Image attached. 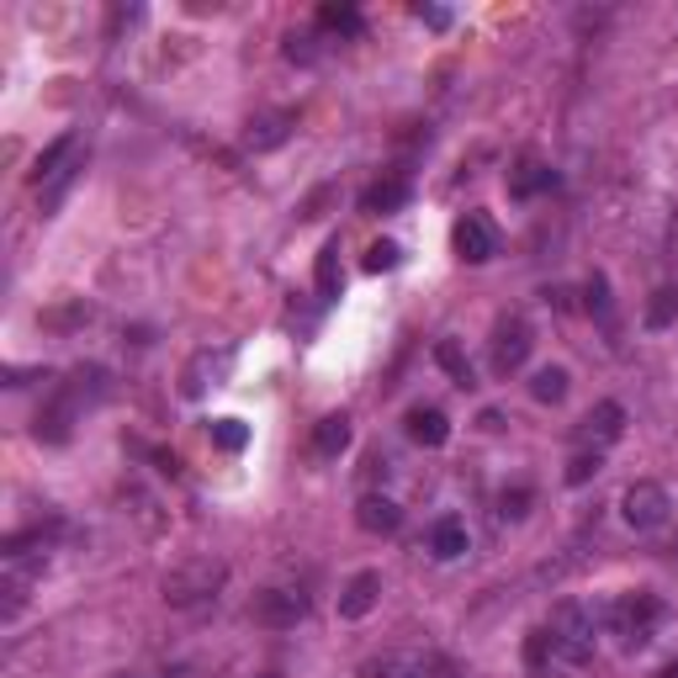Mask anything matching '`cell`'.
Returning <instances> with one entry per match:
<instances>
[{"label": "cell", "mask_w": 678, "mask_h": 678, "mask_svg": "<svg viewBox=\"0 0 678 678\" xmlns=\"http://www.w3.org/2000/svg\"><path fill=\"white\" fill-rule=\"evenodd\" d=\"M530 398L535 403H562L567 398V371H562V366H541V371L530 377Z\"/></svg>", "instance_id": "22"}, {"label": "cell", "mask_w": 678, "mask_h": 678, "mask_svg": "<svg viewBox=\"0 0 678 678\" xmlns=\"http://www.w3.org/2000/svg\"><path fill=\"white\" fill-rule=\"evenodd\" d=\"M350 451V419L345 414H329L313 424V456L319 461H334V456H345Z\"/></svg>", "instance_id": "17"}, {"label": "cell", "mask_w": 678, "mask_h": 678, "mask_svg": "<svg viewBox=\"0 0 678 678\" xmlns=\"http://www.w3.org/2000/svg\"><path fill=\"white\" fill-rule=\"evenodd\" d=\"M260 678H281V674H260Z\"/></svg>", "instance_id": "38"}, {"label": "cell", "mask_w": 678, "mask_h": 678, "mask_svg": "<svg viewBox=\"0 0 678 678\" xmlns=\"http://www.w3.org/2000/svg\"><path fill=\"white\" fill-rule=\"evenodd\" d=\"M641 323H646V329H668V323H678V286H663V292H652V303H646Z\"/></svg>", "instance_id": "23"}, {"label": "cell", "mask_w": 678, "mask_h": 678, "mask_svg": "<svg viewBox=\"0 0 678 678\" xmlns=\"http://www.w3.org/2000/svg\"><path fill=\"white\" fill-rule=\"evenodd\" d=\"M594 472H599V451H578V456H572V467H567V482L578 488V482H589Z\"/></svg>", "instance_id": "30"}, {"label": "cell", "mask_w": 678, "mask_h": 678, "mask_svg": "<svg viewBox=\"0 0 678 678\" xmlns=\"http://www.w3.org/2000/svg\"><path fill=\"white\" fill-rule=\"evenodd\" d=\"M430 552H435L440 562H456L461 557V552H467V525H461V519H435V525H430Z\"/></svg>", "instance_id": "20"}, {"label": "cell", "mask_w": 678, "mask_h": 678, "mask_svg": "<svg viewBox=\"0 0 678 678\" xmlns=\"http://www.w3.org/2000/svg\"><path fill=\"white\" fill-rule=\"evenodd\" d=\"M398 260H403V249L393 239H377L366 249V271H398Z\"/></svg>", "instance_id": "26"}, {"label": "cell", "mask_w": 678, "mask_h": 678, "mask_svg": "<svg viewBox=\"0 0 678 678\" xmlns=\"http://www.w3.org/2000/svg\"><path fill=\"white\" fill-rule=\"evenodd\" d=\"M589 313L609 323V281H604V276L589 281Z\"/></svg>", "instance_id": "31"}, {"label": "cell", "mask_w": 678, "mask_h": 678, "mask_svg": "<svg viewBox=\"0 0 678 678\" xmlns=\"http://www.w3.org/2000/svg\"><path fill=\"white\" fill-rule=\"evenodd\" d=\"M657 615H663V604L652 594H626L609 604V626H615V637L626 641V646H646L652 641V626H657Z\"/></svg>", "instance_id": "6"}, {"label": "cell", "mask_w": 678, "mask_h": 678, "mask_svg": "<svg viewBox=\"0 0 678 678\" xmlns=\"http://www.w3.org/2000/svg\"><path fill=\"white\" fill-rule=\"evenodd\" d=\"M313 276H319V297L323 303H334V297H340V286H345V266H340V239H329L319 249V271H313Z\"/></svg>", "instance_id": "21"}, {"label": "cell", "mask_w": 678, "mask_h": 678, "mask_svg": "<svg viewBox=\"0 0 678 678\" xmlns=\"http://www.w3.org/2000/svg\"><path fill=\"white\" fill-rule=\"evenodd\" d=\"M118 678H149V674H118Z\"/></svg>", "instance_id": "36"}, {"label": "cell", "mask_w": 678, "mask_h": 678, "mask_svg": "<svg viewBox=\"0 0 678 678\" xmlns=\"http://www.w3.org/2000/svg\"><path fill=\"white\" fill-rule=\"evenodd\" d=\"M525 657H530V668H546L552 663V631L541 626V631H530V641H525Z\"/></svg>", "instance_id": "28"}, {"label": "cell", "mask_w": 678, "mask_h": 678, "mask_svg": "<svg viewBox=\"0 0 678 678\" xmlns=\"http://www.w3.org/2000/svg\"><path fill=\"white\" fill-rule=\"evenodd\" d=\"M419 22L435 27V33H445V27H451V11H440V5H419Z\"/></svg>", "instance_id": "33"}, {"label": "cell", "mask_w": 678, "mask_h": 678, "mask_svg": "<svg viewBox=\"0 0 678 678\" xmlns=\"http://www.w3.org/2000/svg\"><path fill=\"white\" fill-rule=\"evenodd\" d=\"M530 678H552V674H530Z\"/></svg>", "instance_id": "37"}, {"label": "cell", "mask_w": 678, "mask_h": 678, "mask_svg": "<svg viewBox=\"0 0 678 678\" xmlns=\"http://www.w3.org/2000/svg\"><path fill=\"white\" fill-rule=\"evenodd\" d=\"M626 435V408L620 403H594L589 408V419H583V430H578V440L583 445H615V440Z\"/></svg>", "instance_id": "13"}, {"label": "cell", "mask_w": 678, "mask_h": 678, "mask_svg": "<svg viewBox=\"0 0 678 678\" xmlns=\"http://www.w3.org/2000/svg\"><path fill=\"white\" fill-rule=\"evenodd\" d=\"M546 631H552V657L557 663H589L594 657V609H583L578 599H562L557 609H552V620H546Z\"/></svg>", "instance_id": "3"}, {"label": "cell", "mask_w": 678, "mask_h": 678, "mask_svg": "<svg viewBox=\"0 0 678 678\" xmlns=\"http://www.w3.org/2000/svg\"><path fill=\"white\" fill-rule=\"evenodd\" d=\"M530 350H535V334H530V323L519 319H498V329H493V345H488V371L493 377H515L519 366L530 360Z\"/></svg>", "instance_id": "4"}, {"label": "cell", "mask_w": 678, "mask_h": 678, "mask_svg": "<svg viewBox=\"0 0 678 678\" xmlns=\"http://www.w3.org/2000/svg\"><path fill=\"white\" fill-rule=\"evenodd\" d=\"M377 599H382V572H356L350 583H345V594H340V620H366L371 609H377Z\"/></svg>", "instance_id": "14"}, {"label": "cell", "mask_w": 678, "mask_h": 678, "mask_svg": "<svg viewBox=\"0 0 678 678\" xmlns=\"http://www.w3.org/2000/svg\"><path fill=\"white\" fill-rule=\"evenodd\" d=\"M212 445L229 451V456L244 451V445H249V424H244V419H212Z\"/></svg>", "instance_id": "24"}, {"label": "cell", "mask_w": 678, "mask_h": 678, "mask_svg": "<svg viewBox=\"0 0 678 678\" xmlns=\"http://www.w3.org/2000/svg\"><path fill=\"white\" fill-rule=\"evenodd\" d=\"M451 244H456V255H461L467 266H488V260L498 255V229H493L488 212H467V218L451 229Z\"/></svg>", "instance_id": "8"}, {"label": "cell", "mask_w": 678, "mask_h": 678, "mask_svg": "<svg viewBox=\"0 0 678 678\" xmlns=\"http://www.w3.org/2000/svg\"><path fill=\"white\" fill-rule=\"evenodd\" d=\"M229 583V567L218 557H192L181 562V567H170L164 572V604L170 609H201V604H212L218 599V589Z\"/></svg>", "instance_id": "2"}, {"label": "cell", "mask_w": 678, "mask_h": 678, "mask_svg": "<svg viewBox=\"0 0 678 678\" xmlns=\"http://www.w3.org/2000/svg\"><path fill=\"white\" fill-rule=\"evenodd\" d=\"M668 509H674V498H668L663 482H631L626 498H620V515H626L631 530H657V525H668Z\"/></svg>", "instance_id": "7"}, {"label": "cell", "mask_w": 678, "mask_h": 678, "mask_svg": "<svg viewBox=\"0 0 678 678\" xmlns=\"http://www.w3.org/2000/svg\"><path fill=\"white\" fill-rule=\"evenodd\" d=\"M657 678H678V663H668V668H663V674H657Z\"/></svg>", "instance_id": "35"}, {"label": "cell", "mask_w": 678, "mask_h": 678, "mask_svg": "<svg viewBox=\"0 0 678 678\" xmlns=\"http://www.w3.org/2000/svg\"><path fill=\"white\" fill-rule=\"evenodd\" d=\"M101 398H107V371H101V366H81L75 382H64V387L38 408L33 435L48 440V445H64L70 430H75V419H81V408L85 403H101Z\"/></svg>", "instance_id": "1"}, {"label": "cell", "mask_w": 678, "mask_h": 678, "mask_svg": "<svg viewBox=\"0 0 678 678\" xmlns=\"http://www.w3.org/2000/svg\"><path fill=\"white\" fill-rule=\"evenodd\" d=\"M552 186H557V175H552L546 164L535 160V155H525V160L509 170V197H515V201L541 197V192H552Z\"/></svg>", "instance_id": "16"}, {"label": "cell", "mask_w": 678, "mask_h": 678, "mask_svg": "<svg viewBox=\"0 0 678 678\" xmlns=\"http://www.w3.org/2000/svg\"><path fill=\"white\" fill-rule=\"evenodd\" d=\"M498 504H504V509H498L504 519H525V504H530V493H525V488H515V493H504Z\"/></svg>", "instance_id": "32"}, {"label": "cell", "mask_w": 678, "mask_h": 678, "mask_svg": "<svg viewBox=\"0 0 678 678\" xmlns=\"http://www.w3.org/2000/svg\"><path fill=\"white\" fill-rule=\"evenodd\" d=\"M403 201H408V181H403V175H387V181L366 186V197H360V212L382 218V212H398Z\"/></svg>", "instance_id": "19"}, {"label": "cell", "mask_w": 678, "mask_h": 678, "mask_svg": "<svg viewBox=\"0 0 678 678\" xmlns=\"http://www.w3.org/2000/svg\"><path fill=\"white\" fill-rule=\"evenodd\" d=\"M229 366H234V350H197V360L181 371V393H186V398H201L207 387H218V382L229 377Z\"/></svg>", "instance_id": "11"}, {"label": "cell", "mask_w": 678, "mask_h": 678, "mask_svg": "<svg viewBox=\"0 0 678 678\" xmlns=\"http://www.w3.org/2000/svg\"><path fill=\"white\" fill-rule=\"evenodd\" d=\"M75 160H81V133H64V138H53L48 149L38 155V170H33V181H38L42 201H53L70 181H75Z\"/></svg>", "instance_id": "5"}, {"label": "cell", "mask_w": 678, "mask_h": 678, "mask_svg": "<svg viewBox=\"0 0 678 678\" xmlns=\"http://www.w3.org/2000/svg\"><path fill=\"white\" fill-rule=\"evenodd\" d=\"M319 27H329V33H360V16L350 11V5H323Z\"/></svg>", "instance_id": "27"}, {"label": "cell", "mask_w": 678, "mask_h": 678, "mask_svg": "<svg viewBox=\"0 0 678 678\" xmlns=\"http://www.w3.org/2000/svg\"><path fill=\"white\" fill-rule=\"evenodd\" d=\"M42 578V557H11L5 562V578H0V594H5V620H16L22 615V604L33 594V583Z\"/></svg>", "instance_id": "12"}, {"label": "cell", "mask_w": 678, "mask_h": 678, "mask_svg": "<svg viewBox=\"0 0 678 678\" xmlns=\"http://www.w3.org/2000/svg\"><path fill=\"white\" fill-rule=\"evenodd\" d=\"M292 127H297V112H260V118H249L244 127V149L249 155H266V149H281L286 138H292Z\"/></svg>", "instance_id": "10"}, {"label": "cell", "mask_w": 678, "mask_h": 678, "mask_svg": "<svg viewBox=\"0 0 678 678\" xmlns=\"http://www.w3.org/2000/svg\"><path fill=\"white\" fill-rule=\"evenodd\" d=\"M286 59H292V64H313V59H319L313 33H292V38H286Z\"/></svg>", "instance_id": "29"}, {"label": "cell", "mask_w": 678, "mask_h": 678, "mask_svg": "<svg viewBox=\"0 0 678 678\" xmlns=\"http://www.w3.org/2000/svg\"><path fill=\"white\" fill-rule=\"evenodd\" d=\"M435 360L445 366V371H451V377H456V382H461V387H472V360L461 356V345H456V340H440Z\"/></svg>", "instance_id": "25"}, {"label": "cell", "mask_w": 678, "mask_h": 678, "mask_svg": "<svg viewBox=\"0 0 678 678\" xmlns=\"http://www.w3.org/2000/svg\"><path fill=\"white\" fill-rule=\"evenodd\" d=\"M249 615H255L260 626H271V631H292V626L308 615V599L297 594V589H260L255 604H249Z\"/></svg>", "instance_id": "9"}, {"label": "cell", "mask_w": 678, "mask_h": 678, "mask_svg": "<svg viewBox=\"0 0 678 678\" xmlns=\"http://www.w3.org/2000/svg\"><path fill=\"white\" fill-rule=\"evenodd\" d=\"M403 424H408V440H414V445H430V451L451 440V419H445L440 408H414Z\"/></svg>", "instance_id": "18"}, {"label": "cell", "mask_w": 678, "mask_h": 678, "mask_svg": "<svg viewBox=\"0 0 678 678\" xmlns=\"http://www.w3.org/2000/svg\"><path fill=\"white\" fill-rule=\"evenodd\" d=\"M663 244H668V260H674V271H678V212L668 218V234H663Z\"/></svg>", "instance_id": "34"}, {"label": "cell", "mask_w": 678, "mask_h": 678, "mask_svg": "<svg viewBox=\"0 0 678 678\" xmlns=\"http://www.w3.org/2000/svg\"><path fill=\"white\" fill-rule=\"evenodd\" d=\"M356 525L366 530V535H393L403 525V509L393 504V498H382V493H366L356 504Z\"/></svg>", "instance_id": "15"}]
</instances>
